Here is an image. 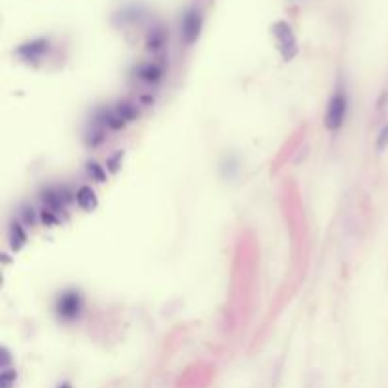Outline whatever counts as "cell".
<instances>
[{
	"label": "cell",
	"instance_id": "1",
	"mask_svg": "<svg viewBox=\"0 0 388 388\" xmlns=\"http://www.w3.org/2000/svg\"><path fill=\"white\" fill-rule=\"evenodd\" d=\"M135 116H137V107H135V105H131V103H120V105H116V107L103 110L99 118H97V123L103 125L105 129L118 131L123 129L129 122H133Z\"/></svg>",
	"mask_w": 388,
	"mask_h": 388
},
{
	"label": "cell",
	"instance_id": "2",
	"mask_svg": "<svg viewBox=\"0 0 388 388\" xmlns=\"http://www.w3.org/2000/svg\"><path fill=\"white\" fill-rule=\"evenodd\" d=\"M347 110H349V99H347V93L343 89L332 95V99L327 103L326 108V127L330 131L341 129L345 118H347Z\"/></svg>",
	"mask_w": 388,
	"mask_h": 388
},
{
	"label": "cell",
	"instance_id": "3",
	"mask_svg": "<svg viewBox=\"0 0 388 388\" xmlns=\"http://www.w3.org/2000/svg\"><path fill=\"white\" fill-rule=\"evenodd\" d=\"M55 309H57L59 319L72 322V320L82 316V311H84V297L80 296V292H76V290H67V292H63L61 296H59Z\"/></svg>",
	"mask_w": 388,
	"mask_h": 388
},
{
	"label": "cell",
	"instance_id": "4",
	"mask_svg": "<svg viewBox=\"0 0 388 388\" xmlns=\"http://www.w3.org/2000/svg\"><path fill=\"white\" fill-rule=\"evenodd\" d=\"M273 34L274 40H277V46L281 50L282 57H284L286 61H292L297 55V40L294 31H292V27H290L286 21H277V23L273 25Z\"/></svg>",
	"mask_w": 388,
	"mask_h": 388
},
{
	"label": "cell",
	"instance_id": "5",
	"mask_svg": "<svg viewBox=\"0 0 388 388\" xmlns=\"http://www.w3.org/2000/svg\"><path fill=\"white\" fill-rule=\"evenodd\" d=\"M203 27V17L197 8H188L180 19V39L186 46H191L199 39V32Z\"/></svg>",
	"mask_w": 388,
	"mask_h": 388
},
{
	"label": "cell",
	"instance_id": "6",
	"mask_svg": "<svg viewBox=\"0 0 388 388\" xmlns=\"http://www.w3.org/2000/svg\"><path fill=\"white\" fill-rule=\"evenodd\" d=\"M47 50H50V40L39 39L23 44L17 50V54H19V57H23L25 61H39L47 54Z\"/></svg>",
	"mask_w": 388,
	"mask_h": 388
},
{
	"label": "cell",
	"instance_id": "7",
	"mask_svg": "<svg viewBox=\"0 0 388 388\" xmlns=\"http://www.w3.org/2000/svg\"><path fill=\"white\" fill-rule=\"evenodd\" d=\"M137 76L146 84H155L163 78V67L158 63H144V65L138 67Z\"/></svg>",
	"mask_w": 388,
	"mask_h": 388
},
{
	"label": "cell",
	"instance_id": "8",
	"mask_svg": "<svg viewBox=\"0 0 388 388\" xmlns=\"http://www.w3.org/2000/svg\"><path fill=\"white\" fill-rule=\"evenodd\" d=\"M25 241H27V233H25L23 226L19 222H12V226H10V244H12V248L19 250L25 244Z\"/></svg>",
	"mask_w": 388,
	"mask_h": 388
},
{
	"label": "cell",
	"instance_id": "9",
	"mask_svg": "<svg viewBox=\"0 0 388 388\" xmlns=\"http://www.w3.org/2000/svg\"><path fill=\"white\" fill-rule=\"evenodd\" d=\"M76 203L82 208H85V211H91L93 206L97 205V197H95V191L91 190V188H87V186H84V188H80V190L76 191Z\"/></svg>",
	"mask_w": 388,
	"mask_h": 388
},
{
	"label": "cell",
	"instance_id": "10",
	"mask_svg": "<svg viewBox=\"0 0 388 388\" xmlns=\"http://www.w3.org/2000/svg\"><path fill=\"white\" fill-rule=\"evenodd\" d=\"M165 44V32L161 27H155L152 29V32L148 34V50H152V52H160L161 47Z\"/></svg>",
	"mask_w": 388,
	"mask_h": 388
},
{
	"label": "cell",
	"instance_id": "11",
	"mask_svg": "<svg viewBox=\"0 0 388 388\" xmlns=\"http://www.w3.org/2000/svg\"><path fill=\"white\" fill-rule=\"evenodd\" d=\"M21 222H23L25 226H32V224L36 222V214H34V208H32V206H23V211H21Z\"/></svg>",
	"mask_w": 388,
	"mask_h": 388
},
{
	"label": "cell",
	"instance_id": "12",
	"mask_svg": "<svg viewBox=\"0 0 388 388\" xmlns=\"http://www.w3.org/2000/svg\"><path fill=\"white\" fill-rule=\"evenodd\" d=\"M87 171H89V175L95 176L99 182H103V180H105V176H107L105 169L100 167V165H97V163H89V165H87Z\"/></svg>",
	"mask_w": 388,
	"mask_h": 388
},
{
	"label": "cell",
	"instance_id": "13",
	"mask_svg": "<svg viewBox=\"0 0 388 388\" xmlns=\"http://www.w3.org/2000/svg\"><path fill=\"white\" fill-rule=\"evenodd\" d=\"M387 146H388V125H385V127L379 131V138H377V150L382 152Z\"/></svg>",
	"mask_w": 388,
	"mask_h": 388
},
{
	"label": "cell",
	"instance_id": "14",
	"mask_svg": "<svg viewBox=\"0 0 388 388\" xmlns=\"http://www.w3.org/2000/svg\"><path fill=\"white\" fill-rule=\"evenodd\" d=\"M12 380H16V373L8 371V369H4V371H2V377H0L2 388H10V387H12Z\"/></svg>",
	"mask_w": 388,
	"mask_h": 388
},
{
	"label": "cell",
	"instance_id": "15",
	"mask_svg": "<svg viewBox=\"0 0 388 388\" xmlns=\"http://www.w3.org/2000/svg\"><path fill=\"white\" fill-rule=\"evenodd\" d=\"M59 388H70V385H67V382H63V385Z\"/></svg>",
	"mask_w": 388,
	"mask_h": 388
}]
</instances>
